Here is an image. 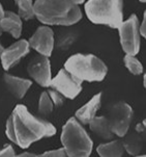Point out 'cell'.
Instances as JSON below:
<instances>
[{"instance_id": "603a6c76", "label": "cell", "mask_w": 146, "mask_h": 157, "mask_svg": "<svg viewBox=\"0 0 146 157\" xmlns=\"http://www.w3.org/2000/svg\"><path fill=\"white\" fill-rule=\"evenodd\" d=\"M41 156L42 157H65L66 153H65V150L62 147V148L56 149V150L46 151V152L41 154Z\"/></svg>"}, {"instance_id": "e0dca14e", "label": "cell", "mask_w": 146, "mask_h": 157, "mask_svg": "<svg viewBox=\"0 0 146 157\" xmlns=\"http://www.w3.org/2000/svg\"><path fill=\"white\" fill-rule=\"evenodd\" d=\"M97 152L100 157H121L124 153L122 140H110L106 144H100L97 148Z\"/></svg>"}, {"instance_id": "83f0119b", "label": "cell", "mask_w": 146, "mask_h": 157, "mask_svg": "<svg viewBox=\"0 0 146 157\" xmlns=\"http://www.w3.org/2000/svg\"><path fill=\"white\" fill-rule=\"evenodd\" d=\"M4 15H5V10H4L3 5L0 3V19H1V18H3Z\"/></svg>"}, {"instance_id": "7a4b0ae2", "label": "cell", "mask_w": 146, "mask_h": 157, "mask_svg": "<svg viewBox=\"0 0 146 157\" xmlns=\"http://www.w3.org/2000/svg\"><path fill=\"white\" fill-rule=\"evenodd\" d=\"M35 18L44 25L71 26L82 19V12L73 0H35Z\"/></svg>"}, {"instance_id": "3957f363", "label": "cell", "mask_w": 146, "mask_h": 157, "mask_svg": "<svg viewBox=\"0 0 146 157\" xmlns=\"http://www.w3.org/2000/svg\"><path fill=\"white\" fill-rule=\"evenodd\" d=\"M64 69L80 81L100 82L105 79L108 67L94 54L77 53L68 57L64 63Z\"/></svg>"}, {"instance_id": "9c48e42d", "label": "cell", "mask_w": 146, "mask_h": 157, "mask_svg": "<svg viewBox=\"0 0 146 157\" xmlns=\"http://www.w3.org/2000/svg\"><path fill=\"white\" fill-rule=\"evenodd\" d=\"M28 75L42 87H49L52 79L51 63L49 57L38 54L29 62L27 66Z\"/></svg>"}, {"instance_id": "d4e9b609", "label": "cell", "mask_w": 146, "mask_h": 157, "mask_svg": "<svg viewBox=\"0 0 146 157\" xmlns=\"http://www.w3.org/2000/svg\"><path fill=\"white\" fill-rule=\"evenodd\" d=\"M139 33L141 36L146 38V12H144V14H143L141 24H139Z\"/></svg>"}, {"instance_id": "8fae6325", "label": "cell", "mask_w": 146, "mask_h": 157, "mask_svg": "<svg viewBox=\"0 0 146 157\" xmlns=\"http://www.w3.org/2000/svg\"><path fill=\"white\" fill-rule=\"evenodd\" d=\"M30 51V46L26 40H19L10 46L4 48L1 53V65L5 71L15 67L22 58H24Z\"/></svg>"}, {"instance_id": "5bb4252c", "label": "cell", "mask_w": 146, "mask_h": 157, "mask_svg": "<svg viewBox=\"0 0 146 157\" xmlns=\"http://www.w3.org/2000/svg\"><path fill=\"white\" fill-rule=\"evenodd\" d=\"M23 22L20 16L10 10H5V15L3 18L0 19V30L2 33H7L13 38L19 39L22 33Z\"/></svg>"}, {"instance_id": "2e32d148", "label": "cell", "mask_w": 146, "mask_h": 157, "mask_svg": "<svg viewBox=\"0 0 146 157\" xmlns=\"http://www.w3.org/2000/svg\"><path fill=\"white\" fill-rule=\"evenodd\" d=\"M89 127L91 129L92 132H94L97 136L105 140H112L114 136V133L111 130L110 123H109L107 117L100 116L97 117L95 116L91 121L89 122Z\"/></svg>"}, {"instance_id": "cb8c5ba5", "label": "cell", "mask_w": 146, "mask_h": 157, "mask_svg": "<svg viewBox=\"0 0 146 157\" xmlns=\"http://www.w3.org/2000/svg\"><path fill=\"white\" fill-rule=\"evenodd\" d=\"M14 156H16L15 149L10 145H6L2 150H0V157H14Z\"/></svg>"}, {"instance_id": "484cf974", "label": "cell", "mask_w": 146, "mask_h": 157, "mask_svg": "<svg viewBox=\"0 0 146 157\" xmlns=\"http://www.w3.org/2000/svg\"><path fill=\"white\" fill-rule=\"evenodd\" d=\"M145 127H146V122H145V120H143L141 123L136 125V127H135V131L141 132V133L142 132H145Z\"/></svg>"}, {"instance_id": "4fadbf2b", "label": "cell", "mask_w": 146, "mask_h": 157, "mask_svg": "<svg viewBox=\"0 0 146 157\" xmlns=\"http://www.w3.org/2000/svg\"><path fill=\"white\" fill-rule=\"evenodd\" d=\"M102 93H97L85 105L79 108L75 113V118L83 125H88L89 122L97 116V110L100 107Z\"/></svg>"}, {"instance_id": "4dcf8cb0", "label": "cell", "mask_w": 146, "mask_h": 157, "mask_svg": "<svg viewBox=\"0 0 146 157\" xmlns=\"http://www.w3.org/2000/svg\"><path fill=\"white\" fill-rule=\"evenodd\" d=\"M143 86L146 87V75L143 76Z\"/></svg>"}, {"instance_id": "7c38bea8", "label": "cell", "mask_w": 146, "mask_h": 157, "mask_svg": "<svg viewBox=\"0 0 146 157\" xmlns=\"http://www.w3.org/2000/svg\"><path fill=\"white\" fill-rule=\"evenodd\" d=\"M3 81L6 86V89L15 96L17 99H23L30 86H32L31 80L21 77L10 75V74L4 73L3 74Z\"/></svg>"}, {"instance_id": "5b68a950", "label": "cell", "mask_w": 146, "mask_h": 157, "mask_svg": "<svg viewBox=\"0 0 146 157\" xmlns=\"http://www.w3.org/2000/svg\"><path fill=\"white\" fill-rule=\"evenodd\" d=\"M84 3L91 23L117 29L123 21V0H86Z\"/></svg>"}, {"instance_id": "277c9868", "label": "cell", "mask_w": 146, "mask_h": 157, "mask_svg": "<svg viewBox=\"0 0 146 157\" xmlns=\"http://www.w3.org/2000/svg\"><path fill=\"white\" fill-rule=\"evenodd\" d=\"M60 140L68 157H88L92 152L93 143L76 118H71L63 125Z\"/></svg>"}, {"instance_id": "4316f807", "label": "cell", "mask_w": 146, "mask_h": 157, "mask_svg": "<svg viewBox=\"0 0 146 157\" xmlns=\"http://www.w3.org/2000/svg\"><path fill=\"white\" fill-rule=\"evenodd\" d=\"M19 157H36L38 154H34V153H30V152H24V153H21L18 155Z\"/></svg>"}, {"instance_id": "ffe728a7", "label": "cell", "mask_w": 146, "mask_h": 157, "mask_svg": "<svg viewBox=\"0 0 146 157\" xmlns=\"http://www.w3.org/2000/svg\"><path fill=\"white\" fill-rule=\"evenodd\" d=\"M54 104H53L51 98L48 92H42L39 96L38 100V113L42 117H48L52 113Z\"/></svg>"}, {"instance_id": "f546056e", "label": "cell", "mask_w": 146, "mask_h": 157, "mask_svg": "<svg viewBox=\"0 0 146 157\" xmlns=\"http://www.w3.org/2000/svg\"><path fill=\"white\" fill-rule=\"evenodd\" d=\"M1 36H2V31L0 30V38H1ZM3 49H4V47L2 46L1 43H0V56H1V53H2V51H3Z\"/></svg>"}, {"instance_id": "d6986e66", "label": "cell", "mask_w": 146, "mask_h": 157, "mask_svg": "<svg viewBox=\"0 0 146 157\" xmlns=\"http://www.w3.org/2000/svg\"><path fill=\"white\" fill-rule=\"evenodd\" d=\"M123 63L126 68L133 75H141L143 73V66L136 55L126 54V56L123 57Z\"/></svg>"}, {"instance_id": "ba28073f", "label": "cell", "mask_w": 146, "mask_h": 157, "mask_svg": "<svg viewBox=\"0 0 146 157\" xmlns=\"http://www.w3.org/2000/svg\"><path fill=\"white\" fill-rule=\"evenodd\" d=\"M49 87L56 90L64 98L73 100L82 92V81L74 77L65 69H61L51 79Z\"/></svg>"}, {"instance_id": "52a82bcc", "label": "cell", "mask_w": 146, "mask_h": 157, "mask_svg": "<svg viewBox=\"0 0 146 157\" xmlns=\"http://www.w3.org/2000/svg\"><path fill=\"white\" fill-rule=\"evenodd\" d=\"M107 119L114 135L123 137L129 132L130 125L132 123L133 109L127 103L120 101L111 107Z\"/></svg>"}, {"instance_id": "30bf717a", "label": "cell", "mask_w": 146, "mask_h": 157, "mask_svg": "<svg viewBox=\"0 0 146 157\" xmlns=\"http://www.w3.org/2000/svg\"><path fill=\"white\" fill-rule=\"evenodd\" d=\"M28 44L30 48L35 50L38 54L45 56H51L54 49V33L53 29L48 25H42L36 29Z\"/></svg>"}, {"instance_id": "8992f818", "label": "cell", "mask_w": 146, "mask_h": 157, "mask_svg": "<svg viewBox=\"0 0 146 157\" xmlns=\"http://www.w3.org/2000/svg\"><path fill=\"white\" fill-rule=\"evenodd\" d=\"M118 33L119 40L126 54L136 55L140 51V33H139V20L135 14L126 21H122L119 25Z\"/></svg>"}, {"instance_id": "6da1fadb", "label": "cell", "mask_w": 146, "mask_h": 157, "mask_svg": "<svg viewBox=\"0 0 146 157\" xmlns=\"http://www.w3.org/2000/svg\"><path fill=\"white\" fill-rule=\"evenodd\" d=\"M56 127L44 119L34 117L25 105H17L7 119L5 134L13 144L27 149L33 143L56 134Z\"/></svg>"}, {"instance_id": "7402d4cb", "label": "cell", "mask_w": 146, "mask_h": 157, "mask_svg": "<svg viewBox=\"0 0 146 157\" xmlns=\"http://www.w3.org/2000/svg\"><path fill=\"white\" fill-rule=\"evenodd\" d=\"M47 92H48V94H49L50 98H51L54 106H61L63 104V101H64L63 98L64 97H63L59 92H57V90L54 89H51V90H47Z\"/></svg>"}, {"instance_id": "1f68e13d", "label": "cell", "mask_w": 146, "mask_h": 157, "mask_svg": "<svg viewBox=\"0 0 146 157\" xmlns=\"http://www.w3.org/2000/svg\"><path fill=\"white\" fill-rule=\"evenodd\" d=\"M140 2H143V3H144V2H146V0H139Z\"/></svg>"}, {"instance_id": "f1b7e54d", "label": "cell", "mask_w": 146, "mask_h": 157, "mask_svg": "<svg viewBox=\"0 0 146 157\" xmlns=\"http://www.w3.org/2000/svg\"><path fill=\"white\" fill-rule=\"evenodd\" d=\"M73 1L75 2L76 4H78V5H79V4H83L84 2L86 1V0H73Z\"/></svg>"}, {"instance_id": "ac0fdd59", "label": "cell", "mask_w": 146, "mask_h": 157, "mask_svg": "<svg viewBox=\"0 0 146 157\" xmlns=\"http://www.w3.org/2000/svg\"><path fill=\"white\" fill-rule=\"evenodd\" d=\"M18 7V15L22 20L28 21L35 18L32 0H14Z\"/></svg>"}, {"instance_id": "9a60e30c", "label": "cell", "mask_w": 146, "mask_h": 157, "mask_svg": "<svg viewBox=\"0 0 146 157\" xmlns=\"http://www.w3.org/2000/svg\"><path fill=\"white\" fill-rule=\"evenodd\" d=\"M123 147L124 151H126L130 155L138 156L142 152L145 146V132L134 131L130 134H126L123 136Z\"/></svg>"}, {"instance_id": "44dd1931", "label": "cell", "mask_w": 146, "mask_h": 157, "mask_svg": "<svg viewBox=\"0 0 146 157\" xmlns=\"http://www.w3.org/2000/svg\"><path fill=\"white\" fill-rule=\"evenodd\" d=\"M75 40H76V36L74 33H63L62 36H60L59 38H58L57 48L61 50L68 49V48L75 42Z\"/></svg>"}]
</instances>
